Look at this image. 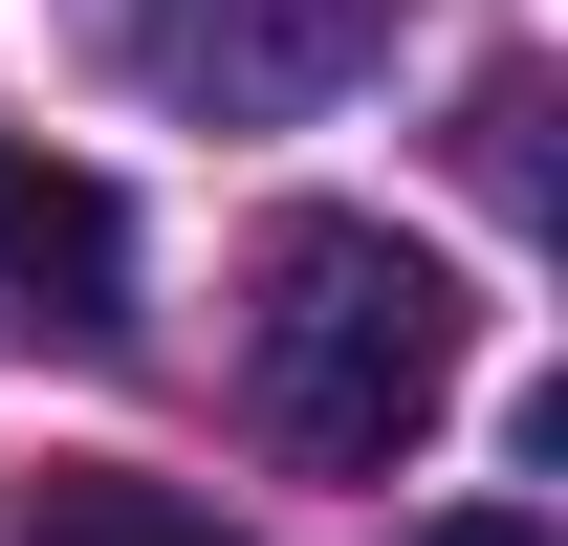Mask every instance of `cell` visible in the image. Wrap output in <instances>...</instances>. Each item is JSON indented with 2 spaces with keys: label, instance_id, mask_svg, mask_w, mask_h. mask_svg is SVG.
I'll use <instances>...</instances> for the list:
<instances>
[{
  "label": "cell",
  "instance_id": "4",
  "mask_svg": "<svg viewBox=\"0 0 568 546\" xmlns=\"http://www.w3.org/2000/svg\"><path fill=\"white\" fill-rule=\"evenodd\" d=\"M0 546H241V525H219L197 481H153V459H44L0 503Z\"/></svg>",
  "mask_w": 568,
  "mask_h": 546
},
{
  "label": "cell",
  "instance_id": "2",
  "mask_svg": "<svg viewBox=\"0 0 568 546\" xmlns=\"http://www.w3.org/2000/svg\"><path fill=\"white\" fill-rule=\"evenodd\" d=\"M110 44H132L175 110H219V132H263V110H328V88L394 44V0H88Z\"/></svg>",
  "mask_w": 568,
  "mask_h": 546
},
{
  "label": "cell",
  "instance_id": "1",
  "mask_svg": "<svg viewBox=\"0 0 568 546\" xmlns=\"http://www.w3.org/2000/svg\"><path fill=\"white\" fill-rule=\"evenodd\" d=\"M459 350H481V306H459V263H416L394 219H284L263 241L241 394H263V437L306 481H394L437 437V394H459Z\"/></svg>",
  "mask_w": 568,
  "mask_h": 546
},
{
  "label": "cell",
  "instance_id": "3",
  "mask_svg": "<svg viewBox=\"0 0 568 546\" xmlns=\"http://www.w3.org/2000/svg\"><path fill=\"white\" fill-rule=\"evenodd\" d=\"M0 328H44V350L132 328V198L88 153H22V132H0Z\"/></svg>",
  "mask_w": 568,
  "mask_h": 546
},
{
  "label": "cell",
  "instance_id": "5",
  "mask_svg": "<svg viewBox=\"0 0 568 546\" xmlns=\"http://www.w3.org/2000/svg\"><path fill=\"white\" fill-rule=\"evenodd\" d=\"M416 546H547V525H525V503H459V525H416Z\"/></svg>",
  "mask_w": 568,
  "mask_h": 546
}]
</instances>
